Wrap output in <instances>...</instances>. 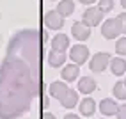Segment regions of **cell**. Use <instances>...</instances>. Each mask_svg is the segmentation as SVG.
Listing matches in <instances>:
<instances>
[{
  "instance_id": "ffe728a7",
  "label": "cell",
  "mask_w": 126,
  "mask_h": 119,
  "mask_svg": "<svg viewBox=\"0 0 126 119\" xmlns=\"http://www.w3.org/2000/svg\"><path fill=\"white\" fill-rule=\"evenodd\" d=\"M115 52L121 53V55H126V37L117 39V43H115Z\"/></svg>"
},
{
  "instance_id": "d6986e66",
  "label": "cell",
  "mask_w": 126,
  "mask_h": 119,
  "mask_svg": "<svg viewBox=\"0 0 126 119\" xmlns=\"http://www.w3.org/2000/svg\"><path fill=\"white\" fill-rule=\"evenodd\" d=\"M98 7L101 9V13H110L114 9V0H99Z\"/></svg>"
},
{
  "instance_id": "cb8c5ba5",
  "label": "cell",
  "mask_w": 126,
  "mask_h": 119,
  "mask_svg": "<svg viewBox=\"0 0 126 119\" xmlns=\"http://www.w3.org/2000/svg\"><path fill=\"white\" fill-rule=\"evenodd\" d=\"M64 119H80V117L75 116V114H68V116H64Z\"/></svg>"
},
{
  "instance_id": "ac0fdd59",
  "label": "cell",
  "mask_w": 126,
  "mask_h": 119,
  "mask_svg": "<svg viewBox=\"0 0 126 119\" xmlns=\"http://www.w3.org/2000/svg\"><path fill=\"white\" fill-rule=\"evenodd\" d=\"M114 94L119 100H126V84L124 82H117L114 85Z\"/></svg>"
},
{
  "instance_id": "e0dca14e",
  "label": "cell",
  "mask_w": 126,
  "mask_h": 119,
  "mask_svg": "<svg viewBox=\"0 0 126 119\" xmlns=\"http://www.w3.org/2000/svg\"><path fill=\"white\" fill-rule=\"evenodd\" d=\"M77 103H78V92H77V91H73V89H69V92H68V96H66V100L62 101V107H66V108H73Z\"/></svg>"
},
{
  "instance_id": "603a6c76",
  "label": "cell",
  "mask_w": 126,
  "mask_h": 119,
  "mask_svg": "<svg viewBox=\"0 0 126 119\" xmlns=\"http://www.w3.org/2000/svg\"><path fill=\"white\" fill-rule=\"evenodd\" d=\"M43 119H55V116L50 114V112H45V114H43Z\"/></svg>"
},
{
  "instance_id": "8fae6325",
  "label": "cell",
  "mask_w": 126,
  "mask_h": 119,
  "mask_svg": "<svg viewBox=\"0 0 126 119\" xmlns=\"http://www.w3.org/2000/svg\"><path fill=\"white\" fill-rule=\"evenodd\" d=\"M78 91L83 92V94H91L92 91H96V82H94V78H91V76H83V78H80V82H78Z\"/></svg>"
},
{
  "instance_id": "4fadbf2b",
  "label": "cell",
  "mask_w": 126,
  "mask_h": 119,
  "mask_svg": "<svg viewBox=\"0 0 126 119\" xmlns=\"http://www.w3.org/2000/svg\"><path fill=\"white\" fill-rule=\"evenodd\" d=\"M78 75H80V68H78V64L64 66V69H62V78H64L66 82H73Z\"/></svg>"
},
{
  "instance_id": "9a60e30c",
  "label": "cell",
  "mask_w": 126,
  "mask_h": 119,
  "mask_svg": "<svg viewBox=\"0 0 126 119\" xmlns=\"http://www.w3.org/2000/svg\"><path fill=\"white\" fill-rule=\"evenodd\" d=\"M94 110H96V101L92 100V98L82 100V103H80V112H82L83 116H92V114H94Z\"/></svg>"
},
{
  "instance_id": "ba28073f",
  "label": "cell",
  "mask_w": 126,
  "mask_h": 119,
  "mask_svg": "<svg viewBox=\"0 0 126 119\" xmlns=\"http://www.w3.org/2000/svg\"><path fill=\"white\" fill-rule=\"evenodd\" d=\"M71 34L80 41H87L89 36H91V27H87L83 21H77V23H73V27H71Z\"/></svg>"
},
{
  "instance_id": "9c48e42d",
  "label": "cell",
  "mask_w": 126,
  "mask_h": 119,
  "mask_svg": "<svg viewBox=\"0 0 126 119\" xmlns=\"http://www.w3.org/2000/svg\"><path fill=\"white\" fill-rule=\"evenodd\" d=\"M99 110H101L103 116H115L117 110H119V105H117L112 98H105V100H101V103H99Z\"/></svg>"
},
{
  "instance_id": "52a82bcc",
  "label": "cell",
  "mask_w": 126,
  "mask_h": 119,
  "mask_svg": "<svg viewBox=\"0 0 126 119\" xmlns=\"http://www.w3.org/2000/svg\"><path fill=\"white\" fill-rule=\"evenodd\" d=\"M68 92H69V87L66 85L64 82H52L50 84V94H52L55 100H59L61 103L66 100Z\"/></svg>"
},
{
  "instance_id": "2e32d148",
  "label": "cell",
  "mask_w": 126,
  "mask_h": 119,
  "mask_svg": "<svg viewBox=\"0 0 126 119\" xmlns=\"http://www.w3.org/2000/svg\"><path fill=\"white\" fill-rule=\"evenodd\" d=\"M59 13H61V16H69L73 14L75 11V4H73V0H61L59 2Z\"/></svg>"
},
{
  "instance_id": "7c38bea8",
  "label": "cell",
  "mask_w": 126,
  "mask_h": 119,
  "mask_svg": "<svg viewBox=\"0 0 126 119\" xmlns=\"http://www.w3.org/2000/svg\"><path fill=\"white\" fill-rule=\"evenodd\" d=\"M48 62L52 68H59L66 62V53L64 52H57V50H52V52L48 53Z\"/></svg>"
},
{
  "instance_id": "3957f363",
  "label": "cell",
  "mask_w": 126,
  "mask_h": 119,
  "mask_svg": "<svg viewBox=\"0 0 126 119\" xmlns=\"http://www.w3.org/2000/svg\"><path fill=\"white\" fill-rule=\"evenodd\" d=\"M101 20H103V13L99 7H89V9H85V13L82 16V21L87 27H96V25L101 23Z\"/></svg>"
},
{
  "instance_id": "484cf974",
  "label": "cell",
  "mask_w": 126,
  "mask_h": 119,
  "mask_svg": "<svg viewBox=\"0 0 126 119\" xmlns=\"http://www.w3.org/2000/svg\"><path fill=\"white\" fill-rule=\"evenodd\" d=\"M48 105H50V100H48V98H46V96H45V98H43V107H45V108H46V107H48Z\"/></svg>"
},
{
  "instance_id": "d4e9b609",
  "label": "cell",
  "mask_w": 126,
  "mask_h": 119,
  "mask_svg": "<svg viewBox=\"0 0 126 119\" xmlns=\"http://www.w3.org/2000/svg\"><path fill=\"white\" fill-rule=\"evenodd\" d=\"M80 2H82V4H85V5H91V4H94L96 0H80Z\"/></svg>"
},
{
  "instance_id": "6da1fadb",
  "label": "cell",
  "mask_w": 126,
  "mask_h": 119,
  "mask_svg": "<svg viewBox=\"0 0 126 119\" xmlns=\"http://www.w3.org/2000/svg\"><path fill=\"white\" fill-rule=\"evenodd\" d=\"M46 41L48 34L37 29H23L11 37L0 66V119L27 114L41 94V55Z\"/></svg>"
},
{
  "instance_id": "7402d4cb",
  "label": "cell",
  "mask_w": 126,
  "mask_h": 119,
  "mask_svg": "<svg viewBox=\"0 0 126 119\" xmlns=\"http://www.w3.org/2000/svg\"><path fill=\"white\" fill-rule=\"evenodd\" d=\"M117 119H126V105H121L117 110Z\"/></svg>"
},
{
  "instance_id": "4316f807",
  "label": "cell",
  "mask_w": 126,
  "mask_h": 119,
  "mask_svg": "<svg viewBox=\"0 0 126 119\" xmlns=\"http://www.w3.org/2000/svg\"><path fill=\"white\" fill-rule=\"evenodd\" d=\"M121 5H123L124 9H126V0H121Z\"/></svg>"
},
{
  "instance_id": "8992f818",
  "label": "cell",
  "mask_w": 126,
  "mask_h": 119,
  "mask_svg": "<svg viewBox=\"0 0 126 119\" xmlns=\"http://www.w3.org/2000/svg\"><path fill=\"white\" fill-rule=\"evenodd\" d=\"M69 57H71V61L75 64H83V62H87V57H89V48L87 46H83V45H75L71 48V52H69Z\"/></svg>"
},
{
  "instance_id": "277c9868",
  "label": "cell",
  "mask_w": 126,
  "mask_h": 119,
  "mask_svg": "<svg viewBox=\"0 0 126 119\" xmlns=\"http://www.w3.org/2000/svg\"><path fill=\"white\" fill-rule=\"evenodd\" d=\"M110 61H112V57H110V53H107V52H99V53H96L94 57L91 59V62H89V68L92 71H96V73H99V71H103L105 68L110 64Z\"/></svg>"
},
{
  "instance_id": "30bf717a",
  "label": "cell",
  "mask_w": 126,
  "mask_h": 119,
  "mask_svg": "<svg viewBox=\"0 0 126 119\" xmlns=\"http://www.w3.org/2000/svg\"><path fill=\"white\" fill-rule=\"evenodd\" d=\"M68 46H69V37L66 34H57L52 39V48L57 50V52H64Z\"/></svg>"
},
{
  "instance_id": "7a4b0ae2",
  "label": "cell",
  "mask_w": 126,
  "mask_h": 119,
  "mask_svg": "<svg viewBox=\"0 0 126 119\" xmlns=\"http://www.w3.org/2000/svg\"><path fill=\"white\" fill-rule=\"evenodd\" d=\"M101 34L105 39H115L119 34H123V27H121V21L119 18H110L107 20L101 25Z\"/></svg>"
},
{
  "instance_id": "44dd1931",
  "label": "cell",
  "mask_w": 126,
  "mask_h": 119,
  "mask_svg": "<svg viewBox=\"0 0 126 119\" xmlns=\"http://www.w3.org/2000/svg\"><path fill=\"white\" fill-rule=\"evenodd\" d=\"M119 21H121V27H123V34H126V13H121L119 16Z\"/></svg>"
},
{
  "instance_id": "83f0119b",
  "label": "cell",
  "mask_w": 126,
  "mask_h": 119,
  "mask_svg": "<svg viewBox=\"0 0 126 119\" xmlns=\"http://www.w3.org/2000/svg\"><path fill=\"white\" fill-rule=\"evenodd\" d=\"M124 84H126V78H124Z\"/></svg>"
},
{
  "instance_id": "5b68a950",
  "label": "cell",
  "mask_w": 126,
  "mask_h": 119,
  "mask_svg": "<svg viewBox=\"0 0 126 119\" xmlns=\"http://www.w3.org/2000/svg\"><path fill=\"white\" fill-rule=\"evenodd\" d=\"M45 25L48 29H52V30H59V29H62V25H64V16H61V13L59 11H48L45 14Z\"/></svg>"
},
{
  "instance_id": "5bb4252c",
  "label": "cell",
  "mask_w": 126,
  "mask_h": 119,
  "mask_svg": "<svg viewBox=\"0 0 126 119\" xmlns=\"http://www.w3.org/2000/svg\"><path fill=\"white\" fill-rule=\"evenodd\" d=\"M110 69L115 76H121L126 73V61L124 59H112L110 61Z\"/></svg>"
}]
</instances>
